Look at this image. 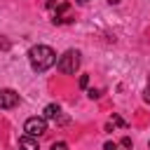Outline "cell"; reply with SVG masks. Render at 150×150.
Segmentation results:
<instances>
[{"instance_id": "1", "label": "cell", "mask_w": 150, "mask_h": 150, "mask_svg": "<svg viewBox=\"0 0 150 150\" xmlns=\"http://www.w3.org/2000/svg\"><path fill=\"white\" fill-rule=\"evenodd\" d=\"M28 61H30L33 70L45 73L56 63V52L52 47H47V45H35V47L28 49Z\"/></svg>"}, {"instance_id": "2", "label": "cell", "mask_w": 150, "mask_h": 150, "mask_svg": "<svg viewBox=\"0 0 150 150\" xmlns=\"http://www.w3.org/2000/svg\"><path fill=\"white\" fill-rule=\"evenodd\" d=\"M56 68L63 75H75L77 68H80V52L77 49H68L66 54H61L59 61H56Z\"/></svg>"}, {"instance_id": "3", "label": "cell", "mask_w": 150, "mask_h": 150, "mask_svg": "<svg viewBox=\"0 0 150 150\" xmlns=\"http://www.w3.org/2000/svg\"><path fill=\"white\" fill-rule=\"evenodd\" d=\"M23 131H26V136L38 138V136H42L47 131V120L45 117H28L23 122Z\"/></svg>"}, {"instance_id": "4", "label": "cell", "mask_w": 150, "mask_h": 150, "mask_svg": "<svg viewBox=\"0 0 150 150\" xmlns=\"http://www.w3.org/2000/svg\"><path fill=\"white\" fill-rule=\"evenodd\" d=\"M19 105V94L14 89H0V108L7 110V108H14Z\"/></svg>"}, {"instance_id": "5", "label": "cell", "mask_w": 150, "mask_h": 150, "mask_svg": "<svg viewBox=\"0 0 150 150\" xmlns=\"http://www.w3.org/2000/svg\"><path fill=\"white\" fill-rule=\"evenodd\" d=\"M19 150H38V141L33 136H21L19 138Z\"/></svg>"}, {"instance_id": "6", "label": "cell", "mask_w": 150, "mask_h": 150, "mask_svg": "<svg viewBox=\"0 0 150 150\" xmlns=\"http://www.w3.org/2000/svg\"><path fill=\"white\" fill-rule=\"evenodd\" d=\"M66 12H68V2L59 5V9H56V14H54V19H52V21H54V23H66V21H70L68 16H63Z\"/></svg>"}, {"instance_id": "7", "label": "cell", "mask_w": 150, "mask_h": 150, "mask_svg": "<svg viewBox=\"0 0 150 150\" xmlns=\"http://www.w3.org/2000/svg\"><path fill=\"white\" fill-rule=\"evenodd\" d=\"M59 115H61V108H59L56 103H49V105L45 108V115H42V117H45V120H56Z\"/></svg>"}, {"instance_id": "8", "label": "cell", "mask_w": 150, "mask_h": 150, "mask_svg": "<svg viewBox=\"0 0 150 150\" xmlns=\"http://www.w3.org/2000/svg\"><path fill=\"white\" fill-rule=\"evenodd\" d=\"M112 124H117V127H122V129H127V122H124V120H122L120 115H115V112H112Z\"/></svg>"}, {"instance_id": "9", "label": "cell", "mask_w": 150, "mask_h": 150, "mask_svg": "<svg viewBox=\"0 0 150 150\" xmlns=\"http://www.w3.org/2000/svg\"><path fill=\"white\" fill-rule=\"evenodd\" d=\"M49 150H68V143H63V141H59V143H52V148Z\"/></svg>"}, {"instance_id": "10", "label": "cell", "mask_w": 150, "mask_h": 150, "mask_svg": "<svg viewBox=\"0 0 150 150\" xmlns=\"http://www.w3.org/2000/svg\"><path fill=\"white\" fill-rule=\"evenodd\" d=\"M87 96H89L91 101H94V98H101V89H89V91H87Z\"/></svg>"}, {"instance_id": "11", "label": "cell", "mask_w": 150, "mask_h": 150, "mask_svg": "<svg viewBox=\"0 0 150 150\" xmlns=\"http://www.w3.org/2000/svg\"><path fill=\"white\" fill-rule=\"evenodd\" d=\"M87 84H89V75H80V87L84 89Z\"/></svg>"}, {"instance_id": "12", "label": "cell", "mask_w": 150, "mask_h": 150, "mask_svg": "<svg viewBox=\"0 0 150 150\" xmlns=\"http://www.w3.org/2000/svg\"><path fill=\"white\" fill-rule=\"evenodd\" d=\"M131 145H134V143H131V138H129V136H124V138H122V148H131Z\"/></svg>"}, {"instance_id": "13", "label": "cell", "mask_w": 150, "mask_h": 150, "mask_svg": "<svg viewBox=\"0 0 150 150\" xmlns=\"http://www.w3.org/2000/svg\"><path fill=\"white\" fill-rule=\"evenodd\" d=\"M143 98L150 103V80H148V87H145V91H143Z\"/></svg>"}, {"instance_id": "14", "label": "cell", "mask_w": 150, "mask_h": 150, "mask_svg": "<svg viewBox=\"0 0 150 150\" xmlns=\"http://www.w3.org/2000/svg\"><path fill=\"white\" fill-rule=\"evenodd\" d=\"M103 150H117V145H115V143H112V141H108V143H105V145H103Z\"/></svg>"}, {"instance_id": "15", "label": "cell", "mask_w": 150, "mask_h": 150, "mask_svg": "<svg viewBox=\"0 0 150 150\" xmlns=\"http://www.w3.org/2000/svg\"><path fill=\"white\" fill-rule=\"evenodd\" d=\"M56 5V0H47V7H54Z\"/></svg>"}, {"instance_id": "16", "label": "cell", "mask_w": 150, "mask_h": 150, "mask_svg": "<svg viewBox=\"0 0 150 150\" xmlns=\"http://www.w3.org/2000/svg\"><path fill=\"white\" fill-rule=\"evenodd\" d=\"M75 2H77V5H87L89 0H75Z\"/></svg>"}, {"instance_id": "17", "label": "cell", "mask_w": 150, "mask_h": 150, "mask_svg": "<svg viewBox=\"0 0 150 150\" xmlns=\"http://www.w3.org/2000/svg\"><path fill=\"white\" fill-rule=\"evenodd\" d=\"M108 2H110V5H117V2H120V0H108Z\"/></svg>"}, {"instance_id": "18", "label": "cell", "mask_w": 150, "mask_h": 150, "mask_svg": "<svg viewBox=\"0 0 150 150\" xmlns=\"http://www.w3.org/2000/svg\"><path fill=\"white\" fill-rule=\"evenodd\" d=\"M148 145H150V143H148Z\"/></svg>"}]
</instances>
